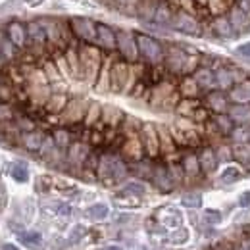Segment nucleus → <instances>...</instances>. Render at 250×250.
<instances>
[{"instance_id":"nucleus-1","label":"nucleus","mask_w":250,"mask_h":250,"mask_svg":"<svg viewBox=\"0 0 250 250\" xmlns=\"http://www.w3.org/2000/svg\"><path fill=\"white\" fill-rule=\"evenodd\" d=\"M164 63L171 73H194L198 69V58L188 56L179 46H169L166 50Z\"/></svg>"},{"instance_id":"nucleus-2","label":"nucleus","mask_w":250,"mask_h":250,"mask_svg":"<svg viewBox=\"0 0 250 250\" xmlns=\"http://www.w3.org/2000/svg\"><path fill=\"white\" fill-rule=\"evenodd\" d=\"M129 171V166L125 164L120 156H114V154H104L100 156L98 162V167H96V173L100 179H104L106 183H116V181H122Z\"/></svg>"},{"instance_id":"nucleus-3","label":"nucleus","mask_w":250,"mask_h":250,"mask_svg":"<svg viewBox=\"0 0 250 250\" xmlns=\"http://www.w3.org/2000/svg\"><path fill=\"white\" fill-rule=\"evenodd\" d=\"M135 39H137V46H139V54L145 62L158 65V63L164 62L166 58V50L164 46L158 42L154 37L146 35V33H135Z\"/></svg>"},{"instance_id":"nucleus-4","label":"nucleus","mask_w":250,"mask_h":250,"mask_svg":"<svg viewBox=\"0 0 250 250\" xmlns=\"http://www.w3.org/2000/svg\"><path fill=\"white\" fill-rule=\"evenodd\" d=\"M79 62H81V77H89L93 81L94 77L98 75L100 67H102V56L98 52V48L91 46L89 42L81 44L79 48Z\"/></svg>"},{"instance_id":"nucleus-5","label":"nucleus","mask_w":250,"mask_h":250,"mask_svg":"<svg viewBox=\"0 0 250 250\" xmlns=\"http://www.w3.org/2000/svg\"><path fill=\"white\" fill-rule=\"evenodd\" d=\"M169 27H173L175 31H179V33L190 35V37H200L202 31H204V27H202L200 20H198L194 14L185 12V10L175 12V16H173V20H171V25H169Z\"/></svg>"},{"instance_id":"nucleus-6","label":"nucleus","mask_w":250,"mask_h":250,"mask_svg":"<svg viewBox=\"0 0 250 250\" xmlns=\"http://www.w3.org/2000/svg\"><path fill=\"white\" fill-rule=\"evenodd\" d=\"M116 35H118V52H120V56L127 62H137L141 54H139L135 33L120 29V31H116Z\"/></svg>"},{"instance_id":"nucleus-7","label":"nucleus","mask_w":250,"mask_h":250,"mask_svg":"<svg viewBox=\"0 0 250 250\" xmlns=\"http://www.w3.org/2000/svg\"><path fill=\"white\" fill-rule=\"evenodd\" d=\"M69 27L73 37L83 42H96V23L89 18H73L69 20Z\"/></svg>"},{"instance_id":"nucleus-8","label":"nucleus","mask_w":250,"mask_h":250,"mask_svg":"<svg viewBox=\"0 0 250 250\" xmlns=\"http://www.w3.org/2000/svg\"><path fill=\"white\" fill-rule=\"evenodd\" d=\"M204 104L214 114H227L229 112V106H231V100H229V94L225 93V91L214 89V91H208L206 93Z\"/></svg>"},{"instance_id":"nucleus-9","label":"nucleus","mask_w":250,"mask_h":250,"mask_svg":"<svg viewBox=\"0 0 250 250\" xmlns=\"http://www.w3.org/2000/svg\"><path fill=\"white\" fill-rule=\"evenodd\" d=\"M96 42L104 50H118V35L106 23H96Z\"/></svg>"},{"instance_id":"nucleus-10","label":"nucleus","mask_w":250,"mask_h":250,"mask_svg":"<svg viewBox=\"0 0 250 250\" xmlns=\"http://www.w3.org/2000/svg\"><path fill=\"white\" fill-rule=\"evenodd\" d=\"M129 73H131V69H129V65L124 60L114 62L112 67H110V87L114 91H122L124 85L129 81Z\"/></svg>"},{"instance_id":"nucleus-11","label":"nucleus","mask_w":250,"mask_h":250,"mask_svg":"<svg viewBox=\"0 0 250 250\" xmlns=\"http://www.w3.org/2000/svg\"><path fill=\"white\" fill-rule=\"evenodd\" d=\"M46 31V39H48V44L52 46H65V39H63L62 27H60V21L58 20H50V18H42L39 20Z\"/></svg>"},{"instance_id":"nucleus-12","label":"nucleus","mask_w":250,"mask_h":250,"mask_svg":"<svg viewBox=\"0 0 250 250\" xmlns=\"http://www.w3.org/2000/svg\"><path fill=\"white\" fill-rule=\"evenodd\" d=\"M27 44H31L35 48H41V50L48 44L46 31H44V27H42V23L39 20L27 21Z\"/></svg>"},{"instance_id":"nucleus-13","label":"nucleus","mask_w":250,"mask_h":250,"mask_svg":"<svg viewBox=\"0 0 250 250\" xmlns=\"http://www.w3.org/2000/svg\"><path fill=\"white\" fill-rule=\"evenodd\" d=\"M150 179H152V183L162 192H169V190H173V187H175V179H173L169 167H166V166H154V171H152V177Z\"/></svg>"},{"instance_id":"nucleus-14","label":"nucleus","mask_w":250,"mask_h":250,"mask_svg":"<svg viewBox=\"0 0 250 250\" xmlns=\"http://www.w3.org/2000/svg\"><path fill=\"white\" fill-rule=\"evenodd\" d=\"M6 37L18 46V48H23L27 44V23H21L18 20L10 21L6 25Z\"/></svg>"},{"instance_id":"nucleus-15","label":"nucleus","mask_w":250,"mask_h":250,"mask_svg":"<svg viewBox=\"0 0 250 250\" xmlns=\"http://www.w3.org/2000/svg\"><path fill=\"white\" fill-rule=\"evenodd\" d=\"M227 18H229V21H231L235 33H245L250 29V18L237 6V4H231V6H229Z\"/></svg>"},{"instance_id":"nucleus-16","label":"nucleus","mask_w":250,"mask_h":250,"mask_svg":"<svg viewBox=\"0 0 250 250\" xmlns=\"http://www.w3.org/2000/svg\"><path fill=\"white\" fill-rule=\"evenodd\" d=\"M192 77H194L196 85H198L200 89H204V91H214V87H218L216 69H212V67L202 65V67H198V69L192 73Z\"/></svg>"},{"instance_id":"nucleus-17","label":"nucleus","mask_w":250,"mask_h":250,"mask_svg":"<svg viewBox=\"0 0 250 250\" xmlns=\"http://www.w3.org/2000/svg\"><path fill=\"white\" fill-rule=\"evenodd\" d=\"M141 137H143V146L148 152V156H158V152L162 148H160V135H158L156 129L152 125H145Z\"/></svg>"},{"instance_id":"nucleus-18","label":"nucleus","mask_w":250,"mask_h":250,"mask_svg":"<svg viewBox=\"0 0 250 250\" xmlns=\"http://www.w3.org/2000/svg\"><path fill=\"white\" fill-rule=\"evenodd\" d=\"M196 156H198V162H200L202 173H212V171H216L219 158H218V154H216V150H214V148L204 146V148H200V152H198Z\"/></svg>"},{"instance_id":"nucleus-19","label":"nucleus","mask_w":250,"mask_h":250,"mask_svg":"<svg viewBox=\"0 0 250 250\" xmlns=\"http://www.w3.org/2000/svg\"><path fill=\"white\" fill-rule=\"evenodd\" d=\"M212 31H214V35L219 37V39H233V37L237 35L227 16H218V18H214V21H212Z\"/></svg>"},{"instance_id":"nucleus-20","label":"nucleus","mask_w":250,"mask_h":250,"mask_svg":"<svg viewBox=\"0 0 250 250\" xmlns=\"http://www.w3.org/2000/svg\"><path fill=\"white\" fill-rule=\"evenodd\" d=\"M227 94L233 104H250V79H245L243 83L235 85Z\"/></svg>"},{"instance_id":"nucleus-21","label":"nucleus","mask_w":250,"mask_h":250,"mask_svg":"<svg viewBox=\"0 0 250 250\" xmlns=\"http://www.w3.org/2000/svg\"><path fill=\"white\" fill-rule=\"evenodd\" d=\"M44 141H46V137H44V133H41V131H25V133L21 135L23 146H25L27 150H31V152H39V150L42 148Z\"/></svg>"},{"instance_id":"nucleus-22","label":"nucleus","mask_w":250,"mask_h":250,"mask_svg":"<svg viewBox=\"0 0 250 250\" xmlns=\"http://www.w3.org/2000/svg\"><path fill=\"white\" fill-rule=\"evenodd\" d=\"M227 114H229V118L235 122V125L250 124V104H231Z\"/></svg>"},{"instance_id":"nucleus-23","label":"nucleus","mask_w":250,"mask_h":250,"mask_svg":"<svg viewBox=\"0 0 250 250\" xmlns=\"http://www.w3.org/2000/svg\"><path fill=\"white\" fill-rule=\"evenodd\" d=\"M216 81H218V87L221 91H231L237 81H235V75H233V69L231 67H218L216 69Z\"/></svg>"},{"instance_id":"nucleus-24","label":"nucleus","mask_w":250,"mask_h":250,"mask_svg":"<svg viewBox=\"0 0 250 250\" xmlns=\"http://www.w3.org/2000/svg\"><path fill=\"white\" fill-rule=\"evenodd\" d=\"M89 156V148L83 145V143H71L69 150H67V160L69 164H75V166H83L87 162Z\"/></svg>"},{"instance_id":"nucleus-25","label":"nucleus","mask_w":250,"mask_h":250,"mask_svg":"<svg viewBox=\"0 0 250 250\" xmlns=\"http://www.w3.org/2000/svg\"><path fill=\"white\" fill-rule=\"evenodd\" d=\"M173 16H175V12L167 4V0H160V4H158L156 8V14H154V23H158V25H171Z\"/></svg>"},{"instance_id":"nucleus-26","label":"nucleus","mask_w":250,"mask_h":250,"mask_svg":"<svg viewBox=\"0 0 250 250\" xmlns=\"http://www.w3.org/2000/svg\"><path fill=\"white\" fill-rule=\"evenodd\" d=\"M160 4V0H139V6H137V16L145 21H154V14H156V8Z\"/></svg>"},{"instance_id":"nucleus-27","label":"nucleus","mask_w":250,"mask_h":250,"mask_svg":"<svg viewBox=\"0 0 250 250\" xmlns=\"http://www.w3.org/2000/svg\"><path fill=\"white\" fill-rule=\"evenodd\" d=\"M181 167H183V173L188 177H198L202 173V167H200V162L196 154H185L183 162H181Z\"/></svg>"},{"instance_id":"nucleus-28","label":"nucleus","mask_w":250,"mask_h":250,"mask_svg":"<svg viewBox=\"0 0 250 250\" xmlns=\"http://www.w3.org/2000/svg\"><path fill=\"white\" fill-rule=\"evenodd\" d=\"M65 62L67 67L71 69V73L75 77H81V62H79V50H75L73 46H67L65 48Z\"/></svg>"},{"instance_id":"nucleus-29","label":"nucleus","mask_w":250,"mask_h":250,"mask_svg":"<svg viewBox=\"0 0 250 250\" xmlns=\"http://www.w3.org/2000/svg\"><path fill=\"white\" fill-rule=\"evenodd\" d=\"M212 120H214V124L218 127L219 135H231V133H233L235 122L229 118V114H216Z\"/></svg>"},{"instance_id":"nucleus-30","label":"nucleus","mask_w":250,"mask_h":250,"mask_svg":"<svg viewBox=\"0 0 250 250\" xmlns=\"http://www.w3.org/2000/svg\"><path fill=\"white\" fill-rule=\"evenodd\" d=\"M233 152V160L241 162L243 166H249L250 167V143H241V145H235L231 148Z\"/></svg>"},{"instance_id":"nucleus-31","label":"nucleus","mask_w":250,"mask_h":250,"mask_svg":"<svg viewBox=\"0 0 250 250\" xmlns=\"http://www.w3.org/2000/svg\"><path fill=\"white\" fill-rule=\"evenodd\" d=\"M83 116H85V108L79 100H73L67 104V108H65V120L67 122H79Z\"/></svg>"},{"instance_id":"nucleus-32","label":"nucleus","mask_w":250,"mask_h":250,"mask_svg":"<svg viewBox=\"0 0 250 250\" xmlns=\"http://www.w3.org/2000/svg\"><path fill=\"white\" fill-rule=\"evenodd\" d=\"M229 6H231L229 0H208L206 10H208L214 18H218V16H225V12H229Z\"/></svg>"},{"instance_id":"nucleus-33","label":"nucleus","mask_w":250,"mask_h":250,"mask_svg":"<svg viewBox=\"0 0 250 250\" xmlns=\"http://www.w3.org/2000/svg\"><path fill=\"white\" fill-rule=\"evenodd\" d=\"M139 0H114V8L125 16H137Z\"/></svg>"},{"instance_id":"nucleus-34","label":"nucleus","mask_w":250,"mask_h":250,"mask_svg":"<svg viewBox=\"0 0 250 250\" xmlns=\"http://www.w3.org/2000/svg\"><path fill=\"white\" fill-rule=\"evenodd\" d=\"M198 91H200V87L196 85L194 77H185L183 83L179 85V93L183 94L185 98H194V96L198 94Z\"/></svg>"},{"instance_id":"nucleus-35","label":"nucleus","mask_w":250,"mask_h":250,"mask_svg":"<svg viewBox=\"0 0 250 250\" xmlns=\"http://www.w3.org/2000/svg\"><path fill=\"white\" fill-rule=\"evenodd\" d=\"M158 135H160V148L164 152H173L175 150V141H173L171 133L166 131V127H160L158 129Z\"/></svg>"},{"instance_id":"nucleus-36","label":"nucleus","mask_w":250,"mask_h":250,"mask_svg":"<svg viewBox=\"0 0 250 250\" xmlns=\"http://www.w3.org/2000/svg\"><path fill=\"white\" fill-rule=\"evenodd\" d=\"M143 150H145V146L137 141V139H131V141H127L124 146V152L127 154L129 158H133V160H141V156H143Z\"/></svg>"},{"instance_id":"nucleus-37","label":"nucleus","mask_w":250,"mask_h":250,"mask_svg":"<svg viewBox=\"0 0 250 250\" xmlns=\"http://www.w3.org/2000/svg\"><path fill=\"white\" fill-rule=\"evenodd\" d=\"M0 54H2L4 60H14L18 56V46L8 37H4L2 42H0Z\"/></svg>"},{"instance_id":"nucleus-38","label":"nucleus","mask_w":250,"mask_h":250,"mask_svg":"<svg viewBox=\"0 0 250 250\" xmlns=\"http://www.w3.org/2000/svg\"><path fill=\"white\" fill-rule=\"evenodd\" d=\"M241 177H243V173H241V169H239L237 166H227V167L221 171V175H219L221 183H235V181H239Z\"/></svg>"},{"instance_id":"nucleus-39","label":"nucleus","mask_w":250,"mask_h":250,"mask_svg":"<svg viewBox=\"0 0 250 250\" xmlns=\"http://www.w3.org/2000/svg\"><path fill=\"white\" fill-rule=\"evenodd\" d=\"M52 139H54V143H56L58 148H69L71 146V135L65 129H56L52 133Z\"/></svg>"},{"instance_id":"nucleus-40","label":"nucleus","mask_w":250,"mask_h":250,"mask_svg":"<svg viewBox=\"0 0 250 250\" xmlns=\"http://www.w3.org/2000/svg\"><path fill=\"white\" fill-rule=\"evenodd\" d=\"M235 145H241V143H250V127L249 125H241V127H235L233 133L229 135Z\"/></svg>"},{"instance_id":"nucleus-41","label":"nucleus","mask_w":250,"mask_h":250,"mask_svg":"<svg viewBox=\"0 0 250 250\" xmlns=\"http://www.w3.org/2000/svg\"><path fill=\"white\" fill-rule=\"evenodd\" d=\"M200 106V102L198 100H194V98H185V100H181L179 104H177V112L181 114V116H192V112L196 110Z\"/></svg>"},{"instance_id":"nucleus-42","label":"nucleus","mask_w":250,"mask_h":250,"mask_svg":"<svg viewBox=\"0 0 250 250\" xmlns=\"http://www.w3.org/2000/svg\"><path fill=\"white\" fill-rule=\"evenodd\" d=\"M65 104H67V98L63 94H52L48 98V102H46V106H48L50 112H60V110L65 108Z\"/></svg>"},{"instance_id":"nucleus-43","label":"nucleus","mask_w":250,"mask_h":250,"mask_svg":"<svg viewBox=\"0 0 250 250\" xmlns=\"http://www.w3.org/2000/svg\"><path fill=\"white\" fill-rule=\"evenodd\" d=\"M87 212H89V218L96 219V221H102V219L108 218V206L106 204H93Z\"/></svg>"},{"instance_id":"nucleus-44","label":"nucleus","mask_w":250,"mask_h":250,"mask_svg":"<svg viewBox=\"0 0 250 250\" xmlns=\"http://www.w3.org/2000/svg\"><path fill=\"white\" fill-rule=\"evenodd\" d=\"M181 204L187 206V208H200L202 206V196L198 192H187V194H183Z\"/></svg>"},{"instance_id":"nucleus-45","label":"nucleus","mask_w":250,"mask_h":250,"mask_svg":"<svg viewBox=\"0 0 250 250\" xmlns=\"http://www.w3.org/2000/svg\"><path fill=\"white\" fill-rule=\"evenodd\" d=\"M12 177H14L16 181H20V183H25V181L29 179V171H27V167H25V166L16 164V166L12 167Z\"/></svg>"},{"instance_id":"nucleus-46","label":"nucleus","mask_w":250,"mask_h":250,"mask_svg":"<svg viewBox=\"0 0 250 250\" xmlns=\"http://www.w3.org/2000/svg\"><path fill=\"white\" fill-rule=\"evenodd\" d=\"M192 122H198V124H206L208 120H212L210 118V110L206 108V106H198L194 112H192Z\"/></svg>"},{"instance_id":"nucleus-47","label":"nucleus","mask_w":250,"mask_h":250,"mask_svg":"<svg viewBox=\"0 0 250 250\" xmlns=\"http://www.w3.org/2000/svg\"><path fill=\"white\" fill-rule=\"evenodd\" d=\"M44 75H46V79H48V81H58V79H60V71H58L56 63L54 62L44 63Z\"/></svg>"},{"instance_id":"nucleus-48","label":"nucleus","mask_w":250,"mask_h":250,"mask_svg":"<svg viewBox=\"0 0 250 250\" xmlns=\"http://www.w3.org/2000/svg\"><path fill=\"white\" fill-rule=\"evenodd\" d=\"M145 190H146V187H145V185H141V183H127V185L124 187V192H129V194H137V196L145 194Z\"/></svg>"},{"instance_id":"nucleus-49","label":"nucleus","mask_w":250,"mask_h":250,"mask_svg":"<svg viewBox=\"0 0 250 250\" xmlns=\"http://www.w3.org/2000/svg\"><path fill=\"white\" fill-rule=\"evenodd\" d=\"M20 239H21L23 243H27V245H31V247H39V245H41V241H42L39 233H25V235H21Z\"/></svg>"},{"instance_id":"nucleus-50","label":"nucleus","mask_w":250,"mask_h":250,"mask_svg":"<svg viewBox=\"0 0 250 250\" xmlns=\"http://www.w3.org/2000/svg\"><path fill=\"white\" fill-rule=\"evenodd\" d=\"M12 118H14L12 108H10V106H6V104H0V120H2V122H10Z\"/></svg>"},{"instance_id":"nucleus-51","label":"nucleus","mask_w":250,"mask_h":250,"mask_svg":"<svg viewBox=\"0 0 250 250\" xmlns=\"http://www.w3.org/2000/svg\"><path fill=\"white\" fill-rule=\"evenodd\" d=\"M204 219L208 223H218V221H221V214H219L218 210H206L204 212Z\"/></svg>"},{"instance_id":"nucleus-52","label":"nucleus","mask_w":250,"mask_h":250,"mask_svg":"<svg viewBox=\"0 0 250 250\" xmlns=\"http://www.w3.org/2000/svg\"><path fill=\"white\" fill-rule=\"evenodd\" d=\"M87 114H89V116H87V124L91 125L94 120L100 116V106H98V104H93V106L89 108V112H87Z\"/></svg>"},{"instance_id":"nucleus-53","label":"nucleus","mask_w":250,"mask_h":250,"mask_svg":"<svg viewBox=\"0 0 250 250\" xmlns=\"http://www.w3.org/2000/svg\"><path fill=\"white\" fill-rule=\"evenodd\" d=\"M237 54H239V56H243V58H247V60H250V42L241 44V46L237 48Z\"/></svg>"},{"instance_id":"nucleus-54","label":"nucleus","mask_w":250,"mask_h":250,"mask_svg":"<svg viewBox=\"0 0 250 250\" xmlns=\"http://www.w3.org/2000/svg\"><path fill=\"white\" fill-rule=\"evenodd\" d=\"M214 250H241V247L235 243H219L214 247Z\"/></svg>"},{"instance_id":"nucleus-55","label":"nucleus","mask_w":250,"mask_h":250,"mask_svg":"<svg viewBox=\"0 0 250 250\" xmlns=\"http://www.w3.org/2000/svg\"><path fill=\"white\" fill-rule=\"evenodd\" d=\"M239 206H241V208L250 206V190H245V192L239 196Z\"/></svg>"},{"instance_id":"nucleus-56","label":"nucleus","mask_w":250,"mask_h":250,"mask_svg":"<svg viewBox=\"0 0 250 250\" xmlns=\"http://www.w3.org/2000/svg\"><path fill=\"white\" fill-rule=\"evenodd\" d=\"M12 98V91H10V87H4L2 83H0V100L2 102H6V100H10Z\"/></svg>"},{"instance_id":"nucleus-57","label":"nucleus","mask_w":250,"mask_h":250,"mask_svg":"<svg viewBox=\"0 0 250 250\" xmlns=\"http://www.w3.org/2000/svg\"><path fill=\"white\" fill-rule=\"evenodd\" d=\"M235 4L250 18V0H235Z\"/></svg>"},{"instance_id":"nucleus-58","label":"nucleus","mask_w":250,"mask_h":250,"mask_svg":"<svg viewBox=\"0 0 250 250\" xmlns=\"http://www.w3.org/2000/svg\"><path fill=\"white\" fill-rule=\"evenodd\" d=\"M239 247H241V250H250V235H245L239 241Z\"/></svg>"},{"instance_id":"nucleus-59","label":"nucleus","mask_w":250,"mask_h":250,"mask_svg":"<svg viewBox=\"0 0 250 250\" xmlns=\"http://www.w3.org/2000/svg\"><path fill=\"white\" fill-rule=\"evenodd\" d=\"M58 210H60V212H58L60 216H69V214H71V208H69L67 204H60V208H58Z\"/></svg>"},{"instance_id":"nucleus-60","label":"nucleus","mask_w":250,"mask_h":250,"mask_svg":"<svg viewBox=\"0 0 250 250\" xmlns=\"http://www.w3.org/2000/svg\"><path fill=\"white\" fill-rule=\"evenodd\" d=\"M2 250H20V249H18V247H14V245H4Z\"/></svg>"},{"instance_id":"nucleus-61","label":"nucleus","mask_w":250,"mask_h":250,"mask_svg":"<svg viewBox=\"0 0 250 250\" xmlns=\"http://www.w3.org/2000/svg\"><path fill=\"white\" fill-rule=\"evenodd\" d=\"M106 250H122V249H120V247H108Z\"/></svg>"},{"instance_id":"nucleus-62","label":"nucleus","mask_w":250,"mask_h":250,"mask_svg":"<svg viewBox=\"0 0 250 250\" xmlns=\"http://www.w3.org/2000/svg\"><path fill=\"white\" fill-rule=\"evenodd\" d=\"M210 250H214V249H210Z\"/></svg>"}]
</instances>
